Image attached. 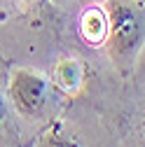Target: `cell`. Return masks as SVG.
Returning <instances> with one entry per match:
<instances>
[{"label":"cell","mask_w":145,"mask_h":147,"mask_svg":"<svg viewBox=\"0 0 145 147\" xmlns=\"http://www.w3.org/2000/svg\"><path fill=\"white\" fill-rule=\"evenodd\" d=\"M7 98L14 110L16 124H35L38 133L56 119L63 107L70 103L54 86L51 77L42 70L28 65H14L7 75Z\"/></svg>","instance_id":"3957f363"},{"label":"cell","mask_w":145,"mask_h":147,"mask_svg":"<svg viewBox=\"0 0 145 147\" xmlns=\"http://www.w3.org/2000/svg\"><path fill=\"white\" fill-rule=\"evenodd\" d=\"M28 147H117V140L108 112L87 98H75Z\"/></svg>","instance_id":"7a4b0ae2"},{"label":"cell","mask_w":145,"mask_h":147,"mask_svg":"<svg viewBox=\"0 0 145 147\" xmlns=\"http://www.w3.org/2000/svg\"><path fill=\"white\" fill-rule=\"evenodd\" d=\"M108 12L105 75L110 89L119 94L145 49V0H103Z\"/></svg>","instance_id":"6da1fadb"},{"label":"cell","mask_w":145,"mask_h":147,"mask_svg":"<svg viewBox=\"0 0 145 147\" xmlns=\"http://www.w3.org/2000/svg\"><path fill=\"white\" fill-rule=\"evenodd\" d=\"M24 142L19 124H16L14 110L7 98V82L0 84V147H19Z\"/></svg>","instance_id":"5b68a950"},{"label":"cell","mask_w":145,"mask_h":147,"mask_svg":"<svg viewBox=\"0 0 145 147\" xmlns=\"http://www.w3.org/2000/svg\"><path fill=\"white\" fill-rule=\"evenodd\" d=\"M117 147H145V49L112 110Z\"/></svg>","instance_id":"277c9868"},{"label":"cell","mask_w":145,"mask_h":147,"mask_svg":"<svg viewBox=\"0 0 145 147\" xmlns=\"http://www.w3.org/2000/svg\"><path fill=\"white\" fill-rule=\"evenodd\" d=\"M0 19H7V16H38L47 14L51 7V0H0Z\"/></svg>","instance_id":"8992f818"}]
</instances>
